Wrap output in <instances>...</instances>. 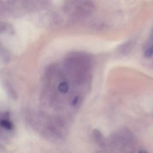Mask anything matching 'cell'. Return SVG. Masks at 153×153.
Masks as SVG:
<instances>
[{"instance_id": "6da1fadb", "label": "cell", "mask_w": 153, "mask_h": 153, "mask_svg": "<svg viewBox=\"0 0 153 153\" xmlns=\"http://www.w3.org/2000/svg\"><path fill=\"white\" fill-rule=\"evenodd\" d=\"M68 7L69 13L78 17L89 15L94 8V4L90 1H70Z\"/></svg>"}, {"instance_id": "7a4b0ae2", "label": "cell", "mask_w": 153, "mask_h": 153, "mask_svg": "<svg viewBox=\"0 0 153 153\" xmlns=\"http://www.w3.org/2000/svg\"><path fill=\"white\" fill-rule=\"evenodd\" d=\"M144 55L146 58L150 59L152 56V39L149 38L144 46Z\"/></svg>"}, {"instance_id": "3957f363", "label": "cell", "mask_w": 153, "mask_h": 153, "mask_svg": "<svg viewBox=\"0 0 153 153\" xmlns=\"http://www.w3.org/2000/svg\"><path fill=\"white\" fill-rule=\"evenodd\" d=\"M1 127L7 130H12L13 128V124L11 122L7 120H4L0 122Z\"/></svg>"}, {"instance_id": "277c9868", "label": "cell", "mask_w": 153, "mask_h": 153, "mask_svg": "<svg viewBox=\"0 0 153 153\" xmlns=\"http://www.w3.org/2000/svg\"><path fill=\"white\" fill-rule=\"evenodd\" d=\"M138 153H148L147 152L146 150H140V151Z\"/></svg>"}]
</instances>
